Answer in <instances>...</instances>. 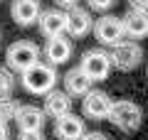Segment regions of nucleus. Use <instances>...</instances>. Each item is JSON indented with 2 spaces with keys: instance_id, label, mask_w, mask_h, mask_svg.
<instances>
[{
  "instance_id": "obj_2",
  "label": "nucleus",
  "mask_w": 148,
  "mask_h": 140,
  "mask_svg": "<svg viewBox=\"0 0 148 140\" xmlns=\"http://www.w3.org/2000/svg\"><path fill=\"white\" fill-rule=\"evenodd\" d=\"M109 120L119 130H123V133H136L141 128V123H143V113L131 101H116V103H111Z\"/></svg>"
},
{
  "instance_id": "obj_20",
  "label": "nucleus",
  "mask_w": 148,
  "mask_h": 140,
  "mask_svg": "<svg viewBox=\"0 0 148 140\" xmlns=\"http://www.w3.org/2000/svg\"><path fill=\"white\" fill-rule=\"evenodd\" d=\"M89 3V7H94V10H109L111 5H114V0H86Z\"/></svg>"
},
{
  "instance_id": "obj_5",
  "label": "nucleus",
  "mask_w": 148,
  "mask_h": 140,
  "mask_svg": "<svg viewBox=\"0 0 148 140\" xmlns=\"http://www.w3.org/2000/svg\"><path fill=\"white\" fill-rule=\"evenodd\" d=\"M79 69L91 79V81H104V79L109 76V71H111V57L106 52H101V49H89V52H84V57H82Z\"/></svg>"
},
{
  "instance_id": "obj_15",
  "label": "nucleus",
  "mask_w": 148,
  "mask_h": 140,
  "mask_svg": "<svg viewBox=\"0 0 148 140\" xmlns=\"http://www.w3.org/2000/svg\"><path fill=\"white\" fill-rule=\"evenodd\" d=\"M15 120L20 130H42L47 118H45V111H40L37 106H17Z\"/></svg>"
},
{
  "instance_id": "obj_18",
  "label": "nucleus",
  "mask_w": 148,
  "mask_h": 140,
  "mask_svg": "<svg viewBox=\"0 0 148 140\" xmlns=\"http://www.w3.org/2000/svg\"><path fill=\"white\" fill-rule=\"evenodd\" d=\"M17 101H12L10 96H0V120H10V118H15V113H17Z\"/></svg>"
},
{
  "instance_id": "obj_7",
  "label": "nucleus",
  "mask_w": 148,
  "mask_h": 140,
  "mask_svg": "<svg viewBox=\"0 0 148 140\" xmlns=\"http://www.w3.org/2000/svg\"><path fill=\"white\" fill-rule=\"evenodd\" d=\"M94 35H96V39H99L101 44H111L114 47L116 42L123 39V25H121L119 17L106 15V17H101V20L94 22Z\"/></svg>"
},
{
  "instance_id": "obj_12",
  "label": "nucleus",
  "mask_w": 148,
  "mask_h": 140,
  "mask_svg": "<svg viewBox=\"0 0 148 140\" xmlns=\"http://www.w3.org/2000/svg\"><path fill=\"white\" fill-rule=\"evenodd\" d=\"M37 22H40V32H42L45 37H57V35H62L64 27H67V12H62L59 7L45 10V12H40Z\"/></svg>"
},
{
  "instance_id": "obj_8",
  "label": "nucleus",
  "mask_w": 148,
  "mask_h": 140,
  "mask_svg": "<svg viewBox=\"0 0 148 140\" xmlns=\"http://www.w3.org/2000/svg\"><path fill=\"white\" fill-rule=\"evenodd\" d=\"M121 25H123V35H128L131 39H143V37H148V10L131 7V10L123 15Z\"/></svg>"
},
{
  "instance_id": "obj_14",
  "label": "nucleus",
  "mask_w": 148,
  "mask_h": 140,
  "mask_svg": "<svg viewBox=\"0 0 148 140\" xmlns=\"http://www.w3.org/2000/svg\"><path fill=\"white\" fill-rule=\"evenodd\" d=\"M45 116H52V118H59L64 113H72V96L67 91H59V88H52V91L45 93Z\"/></svg>"
},
{
  "instance_id": "obj_22",
  "label": "nucleus",
  "mask_w": 148,
  "mask_h": 140,
  "mask_svg": "<svg viewBox=\"0 0 148 140\" xmlns=\"http://www.w3.org/2000/svg\"><path fill=\"white\" fill-rule=\"evenodd\" d=\"M131 7H138V10H148V0H128Z\"/></svg>"
},
{
  "instance_id": "obj_1",
  "label": "nucleus",
  "mask_w": 148,
  "mask_h": 140,
  "mask_svg": "<svg viewBox=\"0 0 148 140\" xmlns=\"http://www.w3.org/2000/svg\"><path fill=\"white\" fill-rule=\"evenodd\" d=\"M22 88L30 93H37V96H45L47 91H52L57 86V71H54L52 64H42L37 62L32 64L30 69L22 71Z\"/></svg>"
},
{
  "instance_id": "obj_9",
  "label": "nucleus",
  "mask_w": 148,
  "mask_h": 140,
  "mask_svg": "<svg viewBox=\"0 0 148 140\" xmlns=\"http://www.w3.org/2000/svg\"><path fill=\"white\" fill-rule=\"evenodd\" d=\"M84 133H86L84 120H82L79 116H74V113L59 116L57 123H54V135H57V138H62V140H79Z\"/></svg>"
},
{
  "instance_id": "obj_19",
  "label": "nucleus",
  "mask_w": 148,
  "mask_h": 140,
  "mask_svg": "<svg viewBox=\"0 0 148 140\" xmlns=\"http://www.w3.org/2000/svg\"><path fill=\"white\" fill-rule=\"evenodd\" d=\"M17 140H45V135H42V130H20Z\"/></svg>"
},
{
  "instance_id": "obj_3",
  "label": "nucleus",
  "mask_w": 148,
  "mask_h": 140,
  "mask_svg": "<svg viewBox=\"0 0 148 140\" xmlns=\"http://www.w3.org/2000/svg\"><path fill=\"white\" fill-rule=\"evenodd\" d=\"M5 59H8V67H10L12 71L22 74L25 69H30L32 64H37V62H40V49H37V44H35V42L20 39V42H15V44H10V47H8Z\"/></svg>"
},
{
  "instance_id": "obj_21",
  "label": "nucleus",
  "mask_w": 148,
  "mask_h": 140,
  "mask_svg": "<svg viewBox=\"0 0 148 140\" xmlns=\"http://www.w3.org/2000/svg\"><path fill=\"white\" fill-rule=\"evenodd\" d=\"M79 140H109V138H106L104 133H84Z\"/></svg>"
},
{
  "instance_id": "obj_23",
  "label": "nucleus",
  "mask_w": 148,
  "mask_h": 140,
  "mask_svg": "<svg viewBox=\"0 0 148 140\" xmlns=\"http://www.w3.org/2000/svg\"><path fill=\"white\" fill-rule=\"evenodd\" d=\"M54 3H57L59 7H74L77 5V0H54Z\"/></svg>"
},
{
  "instance_id": "obj_24",
  "label": "nucleus",
  "mask_w": 148,
  "mask_h": 140,
  "mask_svg": "<svg viewBox=\"0 0 148 140\" xmlns=\"http://www.w3.org/2000/svg\"><path fill=\"white\" fill-rule=\"evenodd\" d=\"M0 140H8V125H5V120H0Z\"/></svg>"
},
{
  "instance_id": "obj_17",
  "label": "nucleus",
  "mask_w": 148,
  "mask_h": 140,
  "mask_svg": "<svg viewBox=\"0 0 148 140\" xmlns=\"http://www.w3.org/2000/svg\"><path fill=\"white\" fill-rule=\"evenodd\" d=\"M15 74L10 67H0V96H10L15 88Z\"/></svg>"
},
{
  "instance_id": "obj_6",
  "label": "nucleus",
  "mask_w": 148,
  "mask_h": 140,
  "mask_svg": "<svg viewBox=\"0 0 148 140\" xmlns=\"http://www.w3.org/2000/svg\"><path fill=\"white\" fill-rule=\"evenodd\" d=\"M111 103H114V101L109 99V93L89 88V91L84 93L82 111H84V116L91 118V120H106L109 118V111H111Z\"/></svg>"
},
{
  "instance_id": "obj_10",
  "label": "nucleus",
  "mask_w": 148,
  "mask_h": 140,
  "mask_svg": "<svg viewBox=\"0 0 148 140\" xmlns=\"http://www.w3.org/2000/svg\"><path fill=\"white\" fill-rule=\"evenodd\" d=\"M45 57L52 67H59V64L69 62L72 57V42L67 37L57 35V37H47V47H45Z\"/></svg>"
},
{
  "instance_id": "obj_16",
  "label": "nucleus",
  "mask_w": 148,
  "mask_h": 140,
  "mask_svg": "<svg viewBox=\"0 0 148 140\" xmlns=\"http://www.w3.org/2000/svg\"><path fill=\"white\" fill-rule=\"evenodd\" d=\"M91 84L94 81H91L79 67L69 69V71L64 74V91H67L69 96H84V93L91 88Z\"/></svg>"
},
{
  "instance_id": "obj_4",
  "label": "nucleus",
  "mask_w": 148,
  "mask_h": 140,
  "mask_svg": "<svg viewBox=\"0 0 148 140\" xmlns=\"http://www.w3.org/2000/svg\"><path fill=\"white\" fill-rule=\"evenodd\" d=\"M109 57H111V67H116L119 71H131V69H136L141 64L143 49L133 39H121V42L114 44V52Z\"/></svg>"
},
{
  "instance_id": "obj_13",
  "label": "nucleus",
  "mask_w": 148,
  "mask_h": 140,
  "mask_svg": "<svg viewBox=\"0 0 148 140\" xmlns=\"http://www.w3.org/2000/svg\"><path fill=\"white\" fill-rule=\"evenodd\" d=\"M10 15L20 27H30L40 17V3L37 0H12Z\"/></svg>"
},
{
  "instance_id": "obj_11",
  "label": "nucleus",
  "mask_w": 148,
  "mask_h": 140,
  "mask_svg": "<svg viewBox=\"0 0 148 140\" xmlns=\"http://www.w3.org/2000/svg\"><path fill=\"white\" fill-rule=\"evenodd\" d=\"M91 27H94V20H91L89 10L77 7V5L69 7V12H67V27H64V30H67L72 37H84V35H89Z\"/></svg>"
}]
</instances>
